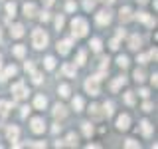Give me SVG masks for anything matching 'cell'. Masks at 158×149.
<instances>
[{"label": "cell", "mask_w": 158, "mask_h": 149, "mask_svg": "<svg viewBox=\"0 0 158 149\" xmlns=\"http://www.w3.org/2000/svg\"><path fill=\"white\" fill-rule=\"evenodd\" d=\"M87 20H83V18H73V22H71V32H73V36L75 38H83L87 34Z\"/></svg>", "instance_id": "obj_1"}, {"label": "cell", "mask_w": 158, "mask_h": 149, "mask_svg": "<svg viewBox=\"0 0 158 149\" xmlns=\"http://www.w3.org/2000/svg\"><path fill=\"white\" fill-rule=\"evenodd\" d=\"M32 44H34V48H36V50L46 48V46H48V34L44 32V30H34V34H32Z\"/></svg>", "instance_id": "obj_2"}, {"label": "cell", "mask_w": 158, "mask_h": 149, "mask_svg": "<svg viewBox=\"0 0 158 149\" xmlns=\"http://www.w3.org/2000/svg\"><path fill=\"white\" fill-rule=\"evenodd\" d=\"M103 76L105 74H99V76H93V78H89L87 82H85V89H87V93H91V96H97L99 93V82L103 79Z\"/></svg>", "instance_id": "obj_3"}, {"label": "cell", "mask_w": 158, "mask_h": 149, "mask_svg": "<svg viewBox=\"0 0 158 149\" xmlns=\"http://www.w3.org/2000/svg\"><path fill=\"white\" fill-rule=\"evenodd\" d=\"M12 93H14V99H26L28 97V88L24 86V82H16L12 86Z\"/></svg>", "instance_id": "obj_4"}, {"label": "cell", "mask_w": 158, "mask_h": 149, "mask_svg": "<svg viewBox=\"0 0 158 149\" xmlns=\"http://www.w3.org/2000/svg\"><path fill=\"white\" fill-rule=\"evenodd\" d=\"M32 131L34 133H44L46 131V121L42 117H34L32 119Z\"/></svg>", "instance_id": "obj_5"}, {"label": "cell", "mask_w": 158, "mask_h": 149, "mask_svg": "<svg viewBox=\"0 0 158 149\" xmlns=\"http://www.w3.org/2000/svg\"><path fill=\"white\" fill-rule=\"evenodd\" d=\"M97 24H101V26H105V24L111 22V12H107V10H101V12L97 14Z\"/></svg>", "instance_id": "obj_6"}, {"label": "cell", "mask_w": 158, "mask_h": 149, "mask_svg": "<svg viewBox=\"0 0 158 149\" xmlns=\"http://www.w3.org/2000/svg\"><path fill=\"white\" fill-rule=\"evenodd\" d=\"M128 123H131V117H128L127 113L118 115V119H117V127L118 129H128Z\"/></svg>", "instance_id": "obj_7"}, {"label": "cell", "mask_w": 158, "mask_h": 149, "mask_svg": "<svg viewBox=\"0 0 158 149\" xmlns=\"http://www.w3.org/2000/svg\"><path fill=\"white\" fill-rule=\"evenodd\" d=\"M71 40H61V42H57V52L59 54H67L69 48H71Z\"/></svg>", "instance_id": "obj_8"}, {"label": "cell", "mask_w": 158, "mask_h": 149, "mask_svg": "<svg viewBox=\"0 0 158 149\" xmlns=\"http://www.w3.org/2000/svg\"><path fill=\"white\" fill-rule=\"evenodd\" d=\"M136 18L140 20V22L148 24V26H154V24H156V20H154V18H150V16H148L146 12H138V14H136Z\"/></svg>", "instance_id": "obj_9"}, {"label": "cell", "mask_w": 158, "mask_h": 149, "mask_svg": "<svg viewBox=\"0 0 158 149\" xmlns=\"http://www.w3.org/2000/svg\"><path fill=\"white\" fill-rule=\"evenodd\" d=\"M24 14H26L28 18H32L34 14H36V4H34V2H26V4H24Z\"/></svg>", "instance_id": "obj_10"}, {"label": "cell", "mask_w": 158, "mask_h": 149, "mask_svg": "<svg viewBox=\"0 0 158 149\" xmlns=\"http://www.w3.org/2000/svg\"><path fill=\"white\" fill-rule=\"evenodd\" d=\"M118 18L123 20V22H128V20L132 18V12H131V8H121V12H118Z\"/></svg>", "instance_id": "obj_11"}, {"label": "cell", "mask_w": 158, "mask_h": 149, "mask_svg": "<svg viewBox=\"0 0 158 149\" xmlns=\"http://www.w3.org/2000/svg\"><path fill=\"white\" fill-rule=\"evenodd\" d=\"M16 72H18L16 66H8L6 70H4V74H0V82H2V79H6V78H10V76H14Z\"/></svg>", "instance_id": "obj_12"}, {"label": "cell", "mask_w": 158, "mask_h": 149, "mask_svg": "<svg viewBox=\"0 0 158 149\" xmlns=\"http://www.w3.org/2000/svg\"><path fill=\"white\" fill-rule=\"evenodd\" d=\"M10 34H12L14 38H20V36H24V26L22 24H14L12 30H10Z\"/></svg>", "instance_id": "obj_13"}, {"label": "cell", "mask_w": 158, "mask_h": 149, "mask_svg": "<svg viewBox=\"0 0 158 149\" xmlns=\"http://www.w3.org/2000/svg\"><path fill=\"white\" fill-rule=\"evenodd\" d=\"M53 115H56L57 119H63V117H65V115H67V111H65V107H63V106H59V103H57V106H56V107H53Z\"/></svg>", "instance_id": "obj_14"}, {"label": "cell", "mask_w": 158, "mask_h": 149, "mask_svg": "<svg viewBox=\"0 0 158 149\" xmlns=\"http://www.w3.org/2000/svg\"><path fill=\"white\" fill-rule=\"evenodd\" d=\"M18 133H20V129H18L16 125H12V127H8L6 135H8V139H10V141H16V139H18Z\"/></svg>", "instance_id": "obj_15"}, {"label": "cell", "mask_w": 158, "mask_h": 149, "mask_svg": "<svg viewBox=\"0 0 158 149\" xmlns=\"http://www.w3.org/2000/svg\"><path fill=\"white\" fill-rule=\"evenodd\" d=\"M34 106H36V109H44V107L48 106V99L44 97V96H38L36 102H34Z\"/></svg>", "instance_id": "obj_16"}, {"label": "cell", "mask_w": 158, "mask_h": 149, "mask_svg": "<svg viewBox=\"0 0 158 149\" xmlns=\"http://www.w3.org/2000/svg\"><path fill=\"white\" fill-rule=\"evenodd\" d=\"M140 129H142V133H144V135L148 137V135L152 133V125H150V121H146V119H144V121H140Z\"/></svg>", "instance_id": "obj_17"}, {"label": "cell", "mask_w": 158, "mask_h": 149, "mask_svg": "<svg viewBox=\"0 0 158 149\" xmlns=\"http://www.w3.org/2000/svg\"><path fill=\"white\" fill-rule=\"evenodd\" d=\"M125 82H127V79H125V76H121V78H117V79H115V82H113V84H111V89H113V92H117V89H118V88H121V86H125Z\"/></svg>", "instance_id": "obj_18"}, {"label": "cell", "mask_w": 158, "mask_h": 149, "mask_svg": "<svg viewBox=\"0 0 158 149\" xmlns=\"http://www.w3.org/2000/svg\"><path fill=\"white\" fill-rule=\"evenodd\" d=\"M61 72L65 74V76H69V78H73V76H75V68H73L71 64H65V66L61 68Z\"/></svg>", "instance_id": "obj_19"}, {"label": "cell", "mask_w": 158, "mask_h": 149, "mask_svg": "<svg viewBox=\"0 0 158 149\" xmlns=\"http://www.w3.org/2000/svg\"><path fill=\"white\" fill-rule=\"evenodd\" d=\"M128 48H131V50H138V48H140V38H138V36H132L131 42H128Z\"/></svg>", "instance_id": "obj_20"}, {"label": "cell", "mask_w": 158, "mask_h": 149, "mask_svg": "<svg viewBox=\"0 0 158 149\" xmlns=\"http://www.w3.org/2000/svg\"><path fill=\"white\" fill-rule=\"evenodd\" d=\"M44 66H46V70H53L56 68V60H53L52 56H48L46 60H44Z\"/></svg>", "instance_id": "obj_21"}, {"label": "cell", "mask_w": 158, "mask_h": 149, "mask_svg": "<svg viewBox=\"0 0 158 149\" xmlns=\"http://www.w3.org/2000/svg\"><path fill=\"white\" fill-rule=\"evenodd\" d=\"M73 109H75V111H81V109H83V99L81 97H73Z\"/></svg>", "instance_id": "obj_22"}, {"label": "cell", "mask_w": 158, "mask_h": 149, "mask_svg": "<svg viewBox=\"0 0 158 149\" xmlns=\"http://www.w3.org/2000/svg\"><path fill=\"white\" fill-rule=\"evenodd\" d=\"M24 54H26V48L24 46H14V56L16 58H24Z\"/></svg>", "instance_id": "obj_23"}, {"label": "cell", "mask_w": 158, "mask_h": 149, "mask_svg": "<svg viewBox=\"0 0 158 149\" xmlns=\"http://www.w3.org/2000/svg\"><path fill=\"white\" fill-rule=\"evenodd\" d=\"M89 46L93 48V52H99V50H101V40H99V38H93Z\"/></svg>", "instance_id": "obj_24"}, {"label": "cell", "mask_w": 158, "mask_h": 149, "mask_svg": "<svg viewBox=\"0 0 158 149\" xmlns=\"http://www.w3.org/2000/svg\"><path fill=\"white\" fill-rule=\"evenodd\" d=\"M6 12H8V16L12 18L14 14H16V4H14V2H8L6 4Z\"/></svg>", "instance_id": "obj_25"}, {"label": "cell", "mask_w": 158, "mask_h": 149, "mask_svg": "<svg viewBox=\"0 0 158 149\" xmlns=\"http://www.w3.org/2000/svg\"><path fill=\"white\" fill-rule=\"evenodd\" d=\"M59 96H61V97H69V86L61 84V86H59Z\"/></svg>", "instance_id": "obj_26"}, {"label": "cell", "mask_w": 158, "mask_h": 149, "mask_svg": "<svg viewBox=\"0 0 158 149\" xmlns=\"http://www.w3.org/2000/svg\"><path fill=\"white\" fill-rule=\"evenodd\" d=\"M67 145H71V147L77 145V135H75V133H69V135H67Z\"/></svg>", "instance_id": "obj_27"}, {"label": "cell", "mask_w": 158, "mask_h": 149, "mask_svg": "<svg viewBox=\"0 0 158 149\" xmlns=\"http://www.w3.org/2000/svg\"><path fill=\"white\" fill-rule=\"evenodd\" d=\"M117 64H118L121 68H127V66H128V58H127V56H118V58H117Z\"/></svg>", "instance_id": "obj_28"}, {"label": "cell", "mask_w": 158, "mask_h": 149, "mask_svg": "<svg viewBox=\"0 0 158 149\" xmlns=\"http://www.w3.org/2000/svg\"><path fill=\"white\" fill-rule=\"evenodd\" d=\"M85 58H87L85 50H81V52L77 54V64H79V66H83V64H85Z\"/></svg>", "instance_id": "obj_29"}, {"label": "cell", "mask_w": 158, "mask_h": 149, "mask_svg": "<svg viewBox=\"0 0 158 149\" xmlns=\"http://www.w3.org/2000/svg\"><path fill=\"white\" fill-rule=\"evenodd\" d=\"M83 133H85L87 137L93 133V125H91V123H83Z\"/></svg>", "instance_id": "obj_30"}, {"label": "cell", "mask_w": 158, "mask_h": 149, "mask_svg": "<svg viewBox=\"0 0 158 149\" xmlns=\"http://www.w3.org/2000/svg\"><path fill=\"white\" fill-rule=\"evenodd\" d=\"M125 102L128 103V106H132V103H135V96H132V92H127L125 93Z\"/></svg>", "instance_id": "obj_31"}, {"label": "cell", "mask_w": 158, "mask_h": 149, "mask_svg": "<svg viewBox=\"0 0 158 149\" xmlns=\"http://www.w3.org/2000/svg\"><path fill=\"white\" fill-rule=\"evenodd\" d=\"M125 147H128V149H136L138 143L135 141V139H127V141H125Z\"/></svg>", "instance_id": "obj_32"}, {"label": "cell", "mask_w": 158, "mask_h": 149, "mask_svg": "<svg viewBox=\"0 0 158 149\" xmlns=\"http://www.w3.org/2000/svg\"><path fill=\"white\" fill-rule=\"evenodd\" d=\"M103 107H105V115H107V117H111V115H113V103L109 102V103H105Z\"/></svg>", "instance_id": "obj_33"}, {"label": "cell", "mask_w": 158, "mask_h": 149, "mask_svg": "<svg viewBox=\"0 0 158 149\" xmlns=\"http://www.w3.org/2000/svg\"><path fill=\"white\" fill-rule=\"evenodd\" d=\"M135 79H136V82H144V72H142V70H136V72H135Z\"/></svg>", "instance_id": "obj_34"}, {"label": "cell", "mask_w": 158, "mask_h": 149, "mask_svg": "<svg viewBox=\"0 0 158 149\" xmlns=\"http://www.w3.org/2000/svg\"><path fill=\"white\" fill-rule=\"evenodd\" d=\"M32 79H34V84H42V74H40V72H32Z\"/></svg>", "instance_id": "obj_35"}, {"label": "cell", "mask_w": 158, "mask_h": 149, "mask_svg": "<svg viewBox=\"0 0 158 149\" xmlns=\"http://www.w3.org/2000/svg\"><path fill=\"white\" fill-rule=\"evenodd\" d=\"M63 24H65L63 16H57V18H56V28H57V30H61V28H63Z\"/></svg>", "instance_id": "obj_36"}, {"label": "cell", "mask_w": 158, "mask_h": 149, "mask_svg": "<svg viewBox=\"0 0 158 149\" xmlns=\"http://www.w3.org/2000/svg\"><path fill=\"white\" fill-rule=\"evenodd\" d=\"M83 6H85V10H91L93 6H95V2H93V0H85V2H83Z\"/></svg>", "instance_id": "obj_37"}, {"label": "cell", "mask_w": 158, "mask_h": 149, "mask_svg": "<svg viewBox=\"0 0 158 149\" xmlns=\"http://www.w3.org/2000/svg\"><path fill=\"white\" fill-rule=\"evenodd\" d=\"M107 68H109V58H103V60H101V70L105 72Z\"/></svg>", "instance_id": "obj_38"}, {"label": "cell", "mask_w": 158, "mask_h": 149, "mask_svg": "<svg viewBox=\"0 0 158 149\" xmlns=\"http://www.w3.org/2000/svg\"><path fill=\"white\" fill-rule=\"evenodd\" d=\"M24 70H26V72H34V64L32 62H26V64H24Z\"/></svg>", "instance_id": "obj_39"}, {"label": "cell", "mask_w": 158, "mask_h": 149, "mask_svg": "<svg viewBox=\"0 0 158 149\" xmlns=\"http://www.w3.org/2000/svg\"><path fill=\"white\" fill-rule=\"evenodd\" d=\"M136 62H140V64H146V62H148V56H144V54H140V56L136 58Z\"/></svg>", "instance_id": "obj_40"}, {"label": "cell", "mask_w": 158, "mask_h": 149, "mask_svg": "<svg viewBox=\"0 0 158 149\" xmlns=\"http://www.w3.org/2000/svg\"><path fill=\"white\" fill-rule=\"evenodd\" d=\"M28 113H30V107H28V106H24V107H22V111H20V115H22V117H28Z\"/></svg>", "instance_id": "obj_41"}, {"label": "cell", "mask_w": 158, "mask_h": 149, "mask_svg": "<svg viewBox=\"0 0 158 149\" xmlns=\"http://www.w3.org/2000/svg\"><path fill=\"white\" fill-rule=\"evenodd\" d=\"M40 20H42V22H48V20H49V14L48 12H42V14H40Z\"/></svg>", "instance_id": "obj_42"}, {"label": "cell", "mask_w": 158, "mask_h": 149, "mask_svg": "<svg viewBox=\"0 0 158 149\" xmlns=\"http://www.w3.org/2000/svg\"><path fill=\"white\" fill-rule=\"evenodd\" d=\"M117 48H118V38L111 40V50H117Z\"/></svg>", "instance_id": "obj_43"}, {"label": "cell", "mask_w": 158, "mask_h": 149, "mask_svg": "<svg viewBox=\"0 0 158 149\" xmlns=\"http://www.w3.org/2000/svg\"><path fill=\"white\" fill-rule=\"evenodd\" d=\"M138 93H140V97H148V96H150V92H148V89H144V88H142Z\"/></svg>", "instance_id": "obj_44"}, {"label": "cell", "mask_w": 158, "mask_h": 149, "mask_svg": "<svg viewBox=\"0 0 158 149\" xmlns=\"http://www.w3.org/2000/svg\"><path fill=\"white\" fill-rule=\"evenodd\" d=\"M65 10H67V12H73V10H75V4H73V2H67Z\"/></svg>", "instance_id": "obj_45"}, {"label": "cell", "mask_w": 158, "mask_h": 149, "mask_svg": "<svg viewBox=\"0 0 158 149\" xmlns=\"http://www.w3.org/2000/svg\"><path fill=\"white\" fill-rule=\"evenodd\" d=\"M142 109H144V111H152V103H150V102H146L144 106H142Z\"/></svg>", "instance_id": "obj_46"}, {"label": "cell", "mask_w": 158, "mask_h": 149, "mask_svg": "<svg viewBox=\"0 0 158 149\" xmlns=\"http://www.w3.org/2000/svg\"><path fill=\"white\" fill-rule=\"evenodd\" d=\"M125 36H127V32H125L123 28H118V32H117V38H125Z\"/></svg>", "instance_id": "obj_47"}, {"label": "cell", "mask_w": 158, "mask_h": 149, "mask_svg": "<svg viewBox=\"0 0 158 149\" xmlns=\"http://www.w3.org/2000/svg\"><path fill=\"white\" fill-rule=\"evenodd\" d=\"M32 147H46V143H42V141H36V143H30Z\"/></svg>", "instance_id": "obj_48"}, {"label": "cell", "mask_w": 158, "mask_h": 149, "mask_svg": "<svg viewBox=\"0 0 158 149\" xmlns=\"http://www.w3.org/2000/svg\"><path fill=\"white\" fill-rule=\"evenodd\" d=\"M97 109H99L97 106H91V109H89V111H91V113H93V115H97V113H99V111H97Z\"/></svg>", "instance_id": "obj_49"}, {"label": "cell", "mask_w": 158, "mask_h": 149, "mask_svg": "<svg viewBox=\"0 0 158 149\" xmlns=\"http://www.w3.org/2000/svg\"><path fill=\"white\" fill-rule=\"evenodd\" d=\"M59 129H61V125H59V123H56V125H53V127H52V131H53V133H57V131H59Z\"/></svg>", "instance_id": "obj_50"}, {"label": "cell", "mask_w": 158, "mask_h": 149, "mask_svg": "<svg viewBox=\"0 0 158 149\" xmlns=\"http://www.w3.org/2000/svg\"><path fill=\"white\" fill-rule=\"evenodd\" d=\"M148 58H154V60H156V50H150V54H148Z\"/></svg>", "instance_id": "obj_51"}, {"label": "cell", "mask_w": 158, "mask_h": 149, "mask_svg": "<svg viewBox=\"0 0 158 149\" xmlns=\"http://www.w3.org/2000/svg\"><path fill=\"white\" fill-rule=\"evenodd\" d=\"M46 4H48V6H49V4H53V0H46Z\"/></svg>", "instance_id": "obj_52"}, {"label": "cell", "mask_w": 158, "mask_h": 149, "mask_svg": "<svg viewBox=\"0 0 158 149\" xmlns=\"http://www.w3.org/2000/svg\"><path fill=\"white\" fill-rule=\"evenodd\" d=\"M103 2H107V4H111V2H115V0H103Z\"/></svg>", "instance_id": "obj_53"}, {"label": "cell", "mask_w": 158, "mask_h": 149, "mask_svg": "<svg viewBox=\"0 0 158 149\" xmlns=\"http://www.w3.org/2000/svg\"><path fill=\"white\" fill-rule=\"evenodd\" d=\"M0 66H2V56H0Z\"/></svg>", "instance_id": "obj_54"}, {"label": "cell", "mask_w": 158, "mask_h": 149, "mask_svg": "<svg viewBox=\"0 0 158 149\" xmlns=\"http://www.w3.org/2000/svg\"><path fill=\"white\" fill-rule=\"evenodd\" d=\"M138 2H146V0H138Z\"/></svg>", "instance_id": "obj_55"}]
</instances>
